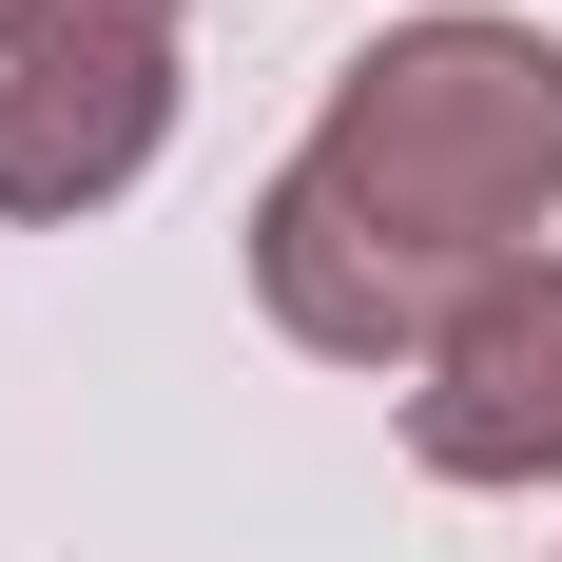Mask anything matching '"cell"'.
I'll return each mask as SVG.
<instances>
[{"instance_id":"1","label":"cell","mask_w":562,"mask_h":562,"mask_svg":"<svg viewBox=\"0 0 562 562\" xmlns=\"http://www.w3.org/2000/svg\"><path fill=\"white\" fill-rule=\"evenodd\" d=\"M543 214H562V40L447 0L349 58L311 156L252 194V291L330 369H427L447 311L505 291Z\"/></svg>"},{"instance_id":"2","label":"cell","mask_w":562,"mask_h":562,"mask_svg":"<svg viewBox=\"0 0 562 562\" xmlns=\"http://www.w3.org/2000/svg\"><path fill=\"white\" fill-rule=\"evenodd\" d=\"M407 447L427 485H562V252L447 311V349L407 369Z\"/></svg>"},{"instance_id":"3","label":"cell","mask_w":562,"mask_h":562,"mask_svg":"<svg viewBox=\"0 0 562 562\" xmlns=\"http://www.w3.org/2000/svg\"><path fill=\"white\" fill-rule=\"evenodd\" d=\"M175 136V40H0V214H116Z\"/></svg>"},{"instance_id":"4","label":"cell","mask_w":562,"mask_h":562,"mask_svg":"<svg viewBox=\"0 0 562 562\" xmlns=\"http://www.w3.org/2000/svg\"><path fill=\"white\" fill-rule=\"evenodd\" d=\"M0 40H175V0H0Z\"/></svg>"}]
</instances>
